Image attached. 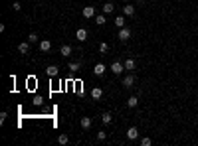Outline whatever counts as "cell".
<instances>
[{"instance_id":"cell-19","label":"cell","mask_w":198,"mask_h":146,"mask_svg":"<svg viewBox=\"0 0 198 146\" xmlns=\"http://www.w3.org/2000/svg\"><path fill=\"white\" fill-rule=\"evenodd\" d=\"M101 121H103V124H109L111 121H113V117H111V113H103V115H101Z\"/></svg>"},{"instance_id":"cell-5","label":"cell","mask_w":198,"mask_h":146,"mask_svg":"<svg viewBox=\"0 0 198 146\" xmlns=\"http://www.w3.org/2000/svg\"><path fill=\"white\" fill-rule=\"evenodd\" d=\"M83 18H95V8L93 6H85L83 8Z\"/></svg>"},{"instance_id":"cell-15","label":"cell","mask_w":198,"mask_h":146,"mask_svg":"<svg viewBox=\"0 0 198 146\" xmlns=\"http://www.w3.org/2000/svg\"><path fill=\"white\" fill-rule=\"evenodd\" d=\"M50 47H52V42L50 40H42L40 42V50L42 51H50Z\"/></svg>"},{"instance_id":"cell-17","label":"cell","mask_w":198,"mask_h":146,"mask_svg":"<svg viewBox=\"0 0 198 146\" xmlns=\"http://www.w3.org/2000/svg\"><path fill=\"white\" fill-rule=\"evenodd\" d=\"M18 51H20V53H28V51H30V46H28V42H22V44L18 46Z\"/></svg>"},{"instance_id":"cell-27","label":"cell","mask_w":198,"mask_h":146,"mask_svg":"<svg viewBox=\"0 0 198 146\" xmlns=\"http://www.w3.org/2000/svg\"><path fill=\"white\" fill-rule=\"evenodd\" d=\"M6 117H8V113H6V111H2V113H0V122H4V121H6Z\"/></svg>"},{"instance_id":"cell-26","label":"cell","mask_w":198,"mask_h":146,"mask_svg":"<svg viewBox=\"0 0 198 146\" xmlns=\"http://www.w3.org/2000/svg\"><path fill=\"white\" fill-rule=\"evenodd\" d=\"M107 50H109V46H107V44H105V42H103V44H101V46H99V51H101V53H105Z\"/></svg>"},{"instance_id":"cell-20","label":"cell","mask_w":198,"mask_h":146,"mask_svg":"<svg viewBox=\"0 0 198 146\" xmlns=\"http://www.w3.org/2000/svg\"><path fill=\"white\" fill-rule=\"evenodd\" d=\"M105 16H107V14H99V16H95V24H97V26H103V24H105Z\"/></svg>"},{"instance_id":"cell-24","label":"cell","mask_w":198,"mask_h":146,"mask_svg":"<svg viewBox=\"0 0 198 146\" xmlns=\"http://www.w3.org/2000/svg\"><path fill=\"white\" fill-rule=\"evenodd\" d=\"M105 138H107V132L105 131H99L97 132V140H105Z\"/></svg>"},{"instance_id":"cell-22","label":"cell","mask_w":198,"mask_h":146,"mask_svg":"<svg viewBox=\"0 0 198 146\" xmlns=\"http://www.w3.org/2000/svg\"><path fill=\"white\" fill-rule=\"evenodd\" d=\"M67 67H69V71H77V69L81 67V63H79V61H76V63H73V61H71V63H69Z\"/></svg>"},{"instance_id":"cell-9","label":"cell","mask_w":198,"mask_h":146,"mask_svg":"<svg viewBox=\"0 0 198 146\" xmlns=\"http://www.w3.org/2000/svg\"><path fill=\"white\" fill-rule=\"evenodd\" d=\"M91 124H93V121H91V117H81V128H91Z\"/></svg>"},{"instance_id":"cell-2","label":"cell","mask_w":198,"mask_h":146,"mask_svg":"<svg viewBox=\"0 0 198 146\" xmlns=\"http://www.w3.org/2000/svg\"><path fill=\"white\" fill-rule=\"evenodd\" d=\"M123 69H125V63H121V61H113V63H111V71H113L115 75H121Z\"/></svg>"},{"instance_id":"cell-21","label":"cell","mask_w":198,"mask_h":146,"mask_svg":"<svg viewBox=\"0 0 198 146\" xmlns=\"http://www.w3.org/2000/svg\"><path fill=\"white\" fill-rule=\"evenodd\" d=\"M58 142H60V144H67L69 136H67V134H60V136H58Z\"/></svg>"},{"instance_id":"cell-14","label":"cell","mask_w":198,"mask_h":146,"mask_svg":"<svg viewBox=\"0 0 198 146\" xmlns=\"http://www.w3.org/2000/svg\"><path fill=\"white\" fill-rule=\"evenodd\" d=\"M123 14L125 16H135V6H131V4L123 6Z\"/></svg>"},{"instance_id":"cell-13","label":"cell","mask_w":198,"mask_h":146,"mask_svg":"<svg viewBox=\"0 0 198 146\" xmlns=\"http://www.w3.org/2000/svg\"><path fill=\"white\" fill-rule=\"evenodd\" d=\"M105 69H107V67L103 65V63H95V67H93V73H95V75H103V73H105Z\"/></svg>"},{"instance_id":"cell-3","label":"cell","mask_w":198,"mask_h":146,"mask_svg":"<svg viewBox=\"0 0 198 146\" xmlns=\"http://www.w3.org/2000/svg\"><path fill=\"white\" fill-rule=\"evenodd\" d=\"M117 38H119L121 42H127L131 38V30L129 28H119V34H117Z\"/></svg>"},{"instance_id":"cell-10","label":"cell","mask_w":198,"mask_h":146,"mask_svg":"<svg viewBox=\"0 0 198 146\" xmlns=\"http://www.w3.org/2000/svg\"><path fill=\"white\" fill-rule=\"evenodd\" d=\"M46 71H48V75H50V77H56V75L60 73V67H58V65H48Z\"/></svg>"},{"instance_id":"cell-25","label":"cell","mask_w":198,"mask_h":146,"mask_svg":"<svg viewBox=\"0 0 198 146\" xmlns=\"http://www.w3.org/2000/svg\"><path fill=\"white\" fill-rule=\"evenodd\" d=\"M151 144H153L151 138H143V140H141V146H151Z\"/></svg>"},{"instance_id":"cell-29","label":"cell","mask_w":198,"mask_h":146,"mask_svg":"<svg viewBox=\"0 0 198 146\" xmlns=\"http://www.w3.org/2000/svg\"><path fill=\"white\" fill-rule=\"evenodd\" d=\"M12 8L16 10V12H18V10H20V8H22V4H20V2H14V4H12Z\"/></svg>"},{"instance_id":"cell-16","label":"cell","mask_w":198,"mask_h":146,"mask_svg":"<svg viewBox=\"0 0 198 146\" xmlns=\"http://www.w3.org/2000/svg\"><path fill=\"white\" fill-rule=\"evenodd\" d=\"M115 10V4H111V2H107V4H103V14H111Z\"/></svg>"},{"instance_id":"cell-30","label":"cell","mask_w":198,"mask_h":146,"mask_svg":"<svg viewBox=\"0 0 198 146\" xmlns=\"http://www.w3.org/2000/svg\"><path fill=\"white\" fill-rule=\"evenodd\" d=\"M137 2H139V4H143V2H145V0H137Z\"/></svg>"},{"instance_id":"cell-23","label":"cell","mask_w":198,"mask_h":146,"mask_svg":"<svg viewBox=\"0 0 198 146\" xmlns=\"http://www.w3.org/2000/svg\"><path fill=\"white\" fill-rule=\"evenodd\" d=\"M28 42H30V44H36V42H40V38H38V34H34V32H32V34L28 36Z\"/></svg>"},{"instance_id":"cell-1","label":"cell","mask_w":198,"mask_h":146,"mask_svg":"<svg viewBox=\"0 0 198 146\" xmlns=\"http://www.w3.org/2000/svg\"><path fill=\"white\" fill-rule=\"evenodd\" d=\"M123 87H125V89H131V87H135V75H133V73H129L125 79H123Z\"/></svg>"},{"instance_id":"cell-6","label":"cell","mask_w":198,"mask_h":146,"mask_svg":"<svg viewBox=\"0 0 198 146\" xmlns=\"http://www.w3.org/2000/svg\"><path fill=\"white\" fill-rule=\"evenodd\" d=\"M76 38H77V42H85V40H87V30H85V28H79V30L76 32Z\"/></svg>"},{"instance_id":"cell-7","label":"cell","mask_w":198,"mask_h":146,"mask_svg":"<svg viewBox=\"0 0 198 146\" xmlns=\"http://www.w3.org/2000/svg\"><path fill=\"white\" fill-rule=\"evenodd\" d=\"M101 97H103V89H101V87H93V89H91V99L99 101Z\"/></svg>"},{"instance_id":"cell-11","label":"cell","mask_w":198,"mask_h":146,"mask_svg":"<svg viewBox=\"0 0 198 146\" xmlns=\"http://www.w3.org/2000/svg\"><path fill=\"white\" fill-rule=\"evenodd\" d=\"M137 105H139V97H137V95H133V97H129V99H127V107L135 109Z\"/></svg>"},{"instance_id":"cell-18","label":"cell","mask_w":198,"mask_h":146,"mask_svg":"<svg viewBox=\"0 0 198 146\" xmlns=\"http://www.w3.org/2000/svg\"><path fill=\"white\" fill-rule=\"evenodd\" d=\"M117 28H125V18H123V16H117L115 18V22H113Z\"/></svg>"},{"instance_id":"cell-31","label":"cell","mask_w":198,"mask_h":146,"mask_svg":"<svg viewBox=\"0 0 198 146\" xmlns=\"http://www.w3.org/2000/svg\"><path fill=\"white\" fill-rule=\"evenodd\" d=\"M123 2H129V0H123Z\"/></svg>"},{"instance_id":"cell-12","label":"cell","mask_w":198,"mask_h":146,"mask_svg":"<svg viewBox=\"0 0 198 146\" xmlns=\"http://www.w3.org/2000/svg\"><path fill=\"white\" fill-rule=\"evenodd\" d=\"M60 53H62L63 57H69V55H71V46H67V44L62 46V47H60Z\"/></svg>"},{"instance_id":"cell-8","label":"cell","mask_w":198,"mask_h":146,"mask_svg":"<svg viewBox=\"0 0 198 146\" xmlns=\"http://www.w3.org/2000/svg\"><path fill=\"white\" fill-rule=\"evenodd\" d=\"M125 69H127L129 73H133V71L137 69V61H135V59H127V61H125Z\"/></svg>"},{"instance_id":"cell-28","label":"cell","mask_w":198,"mask_h":146,"mask_svg":"<svg viewBox=\"0 0 198 146\" xmlns=\"http://www.w3.org/2000/svg\"><path fill=\"white\" fill-rule=\"evenodd\" d=\"M42 101H44L42 97H36V99H34V105H36V107H40V105H42Z\"/></svg>"},{"instance_id":"cell-4","label":"cell","mask_w":198,"mask_h":146,"mask_svg":"<svg viewBox=\"0 0 198 146\" xmlns=\"http://www.w3.org/2000/svg\"><path fill=\"white\" fill-rule=\"evenodd\" d=\"M127 138H129V140H137L139 138V128L137 126H131L129 131H127Z\"/></svg>"}]
</instances>
